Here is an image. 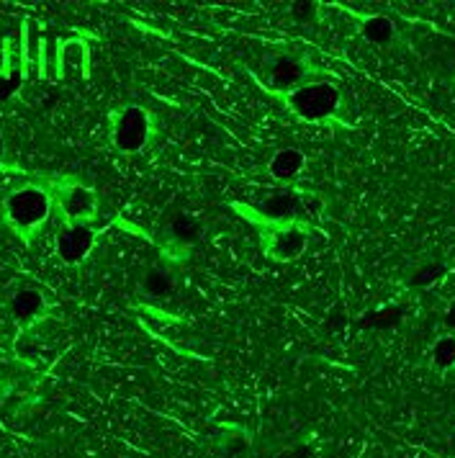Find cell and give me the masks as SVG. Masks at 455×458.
Here are the masks:
<instances>
[{"label":"cell","mask_w":455,"mask_h":458,"mask_svg":"<svg viewBox=\"0 0 455 458\" xmlns=\"http://www.w3.org/2000/svg\"><path fill=\"white\" fill-rule=\"evenodd\" d=\"M283 98V106L304 124H330L342 114V90L330 81H314L299 85Z\"/></svg>","instance_id":"6da1fadb"},{"label":"cell","mask_w":455,"mask_h":458,"mask_svg":"<svg viewBox=\"0 0 455 458\" xmlns=\"http://www.w3.org/2000/svg\"><path fill=\"white\" fill-rule=\"evenodd\" d=\"M108 137L116 152L122 155H139L149 147L155 137V116L152 111L139 104L119 106L111 114L108 122Z\"/></svg>","instance_id":"7a4b0ae2"},{"label":"cell","mask_w":455,"mask_h":458,"mask_svg":"<svg viewBox=\"0 0 455 458\" xmlns=\"http://www.w3.org/2000/svg\"><path fill=\"white\" fill-rule=\"evenodd\" d=\"M55 208V196L39 186L13 188L3 201V216L19 234H34L46 225Z\"/></svg>","instance_id":"3957f363"},{"label":"cell","mask_w":455,"mask_h":458,"mask_svg":"<svg viewBox=\"0 0 455 458\" xmlns=\"http://www.w3.org/2000/svg\"><path fill=\"white\" fill-rule=\"evenodd\" d=\"M257 234H260V248L273 263H296L309 250V229L304 222H263L252 219Z\"/></svg>","instance_id":"277c9868"},{"label":"cell","mask_w":455,"mask_h":458,"mask_svg":"<svg viewBox=\"0 0 455 458\" xmlns=\"http://www.w3.org/2000/svg\"><path fill=\"white\" fill-rule=\"evenodd\" d=\"M263 78L273 93L286 96L299 85L309 83V63L304 60V55L296 52H275L263 67Z\"/></svg>","instance_id":"5b68a950"},{"label":"cell","mask_w":455,"mask_h":458,"mask_svg":"<svg viewBox=\"0 0 455 458\" xmlns=\"http://www.w3.org/2000/svg\"><path fill=\"white\" fill-rule=\"evenodd\" d=\"M64 225H90L98 214V193L80 181H67L55 196Z\"/></svg>","instance_id":"8992f818"},{"label":"cell","mask_w":455,"mask_h":458,"mask_svg":"<svg viewBox=\"0 0 455 458\" xmlns=\"http://www.w3.org/2000/svg\"><path fill=\"white\" fill-rule=\"evenodd\" d=\"M304 214H307V193H299L291 186H283L265 193L257 201L252 216H257L263 222H301Z\"/></svg>","instance_id":"52a82bcc"},{"label":"cell","mask_w":455,"mask_h":458,"mask_svg":"<svg viewBox=\"0 0 455 458\" xmlns=\"http://www.w3.org/2000/svg\"><path fill=\"white\" fill-rule=\"evenodd\" d=\"M96 250V229L90 225H63L55 237V255L64 266H80Z\"/></svg>","instance_id":"ba28073f"},{"label":"cell","mask_w":455,"mask_h":458,"mask_svg":"<svg viewBox=\"0 0 455 458\" xmlns=\"http://www.w3.org/2000/svg\"><path fill=\"white\" fill-rule=\"evenodd\" d=\"M165 242L173 252L193 250L201 237H204V225L196 214L190 211H175L165 222Z\"/></svg>","instance_id":"9c48e42d"},{"label":"cell","mask_w":455,"mask_h":458,"mask_svg":"<svg viewBox=\"0 0 455 458\" xmlns=\"http://www.w3.org/2000/svg\"><path fill=\"white\" fill-rule=\"evenodd\" d=\"M175 292H178V273L165 260L147 266L139 276V293L149 301H165Z\"/></svg>","instance_id":"30bf717a"},{"label":"cell","mask_w":455,"mask_h":458,"mask_svg":"<svg viewBox=\"0 0 455 458\" xmlns=\"http://www.w3.org/2000/svg\"><path fill=\"white\" fill-rule=\"evenodd\" d=\"M307 170V152L301 147H281L270 155L268 173L273 181H278L281 186L296 183Z\"/></svg>","instance_id":"8fae6325"},{"label":"cell","mask_w":455,"mask_h":458,"mask_svg":"<svg viewBox=\"0 0 455 458\" xmlns=\"http://www.w3.org/2000/svg\"><path fill=\"white\" fill-rule=\"evenodd\" d=\"M355 21H358L360 39L368 42L371 47L386 49L396 39V23L386 13H360V16H355Z\"/></svg>","instance_id":"7c38bea8"},{"label":"cell","mask_w":455,"mask_h":458,"mask_svg":"<svg viewBox=\"0 0 455 458\" xmlns=\"http://www.w3.org/2000/svg\"><path fill=\"white\" fill-rule=\"evenodd\" d=\"M8 310H11V317H13V322H19V325H34V322H39L46 312V299H44V293L39 289H31V286H23L19 292L11 296V304H8Z\"/></svg>","instance_id":"4fadbf2b"},{"label":"cell","mask_w":455,"mask_h":458,"mask_svg":"<svg viewBox=\"0 0 455 458\" xmlns=\"http://www.w3.org/2000/svg\"><path fill=\"white\" fill-rule=\"evenodd\" d=\"M88 47L80 39H64L57 47V78H85L88 75Z\"/></svg>","instance_id":"5bb4252c"},{"label":"cell","mask_w":455,"mask_h":458,"mask_svg":"<svg viewBox=\"0 0 455 458\" xmlns=\"http://www.w3.org/2000/svg\"><path fill=\"white\" fill-rule=\"evenodd\" d=\"M44 39L42 31H39V23L34 19L23 21V42H21V60L26 64V70H42V57H44Z\"/></svg>","instance_id":"9a60e30c"},{"label":"cell","mask_w":455,"mask_h":458,"mask_svg":"<svg viewBox=\"0 0 455 458\" xmlns=\"http://www.w3.org/2000/svg\"><path fill=\"white\" fill-rule=\"evenodd\" d=\"M430 366L437 374H451L455 371V335H437L430 345Z\"/></svg>","instance_id":"2e32d148"},{"label":"cell","mask_w":455,"mask_h":458,"mask_svg":"<svg viewBox=\"0 0 455 458\" xmlns=\"http://www.w3.org/2000/svg\"><path fill=\"white\" fill-rule=\"evenodd\" d=\"M219 448L227 458H242L248 456L249 448H252V440L245 430L240 428H232V430H224L222 437H219Z\"/></svg>","instance_id":"e0dca14e"},{"label":"cell","mask_w":455,"mask_h":458,"mask_svg":"<svg viewBox=\"0 0 455 458\" xmlns=\"http://www.w3.org/2000/svg\"><path fill=\"white\" fill-rule=\"evenodd\" d=\"M319 8L322 5L314 3V0H293V3H289V8H286V16L296 26H309V23L319 19Z\"/></svg>","instance_id":"ac0fdd59"},{"label":"cell","mask_w":455,"mask_h":458,"mask_svg":"<svg viewBox=\"0 0 455 458\" xmlns=\"http://www.w3.org/2000/svg\"><path fill=\"white\" fill-rule=\"evenodd\" d=\"M440 276H442V266H437V263H430V266H425V268H419V271L412 276V286H433L434 281H440Z\"/></svg>","instance_id":"d6986e66"},{"label":"cell","mask_w":455,"mask_h":458,"mask_svg":"<svg viewBox=\"0 0 455 458\" xmlns=\"http://www.w3.org/2000/svg\"><path fill=\"white\" fill-rule=\"evenodd\" d=\"M23 70H11L8 75H3L0 78V101H8L13 93H16V88L21 85V75Z\"/></svg>","instance_id":"ffe728a7"},{"label":"cell","mask_w":455,"mask_h":458,"mask_svg":"<svg viewBox=\"0 0 455 458\" xmlns=\"http://www.w3.org/2000/svg\"><path fill=\"white\" fill-rule=\"evenodd\" d=\"M311 456H314V451H311L309 445L299 443V445H286V448H281V451H278L273 458H311Z\"/></svg>","instance_id":"44dd1931"},{"label":"cell","mask_w":455,"mask_h":458,"mask_svg":"<svg viewBox=\"0 0 455 458\" xmlns=\"http://www.w3.org/2000/svg\"><path fill=\"white\" fill-rule=\"evenodd\" d=\"M11 63H13V52H11V42L5 37H0V78L11 72Z\"/></svg>","instance_id":"7402d4cb"},{"label":"cell","mask_w":455,"mask_h":458,"mask_svg":"<svg viewBox=\"0 0 455 458\" xmlns=\"http://www.w3.org/2000/svg\"><path fill=\"white\" fill-rule=\"evenodd\" d=\"M442 319H445V333L455 335V299L445 307V314H442Z\"/></svg>","instance_id":"603a6c76"},{"label":"cell","mask_w":455,"mask_h":458,"mask_svg":"<svg viewBox=\"0 0 455 458\" xmlns=\"http://www.w3.org/2000/svg\"><path fill=\"white\" fill-rule=\"evenodd\" d=\"M5 160V137H3V131H0V163Z\"/></svg>","instance_id":"cb8c5ba5"}]
</instances>
